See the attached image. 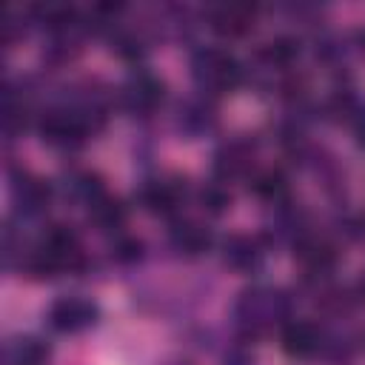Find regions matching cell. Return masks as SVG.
I'll return each instance as SVG.
<instances>
[{
  "label": "cell",
  "mask_w": 365,
  "mask_h": 365,
  "mask_svg": "<svg viewBox=\"0 0 365 365\" xmlns=\"http://www.w3.org/2000/svg\"><path fill=\"white\" fill-rule=\"evenodd\" d=\"M291 311H294V299L285 288L251 285L234 302V322L242 339H254L277 325L282 328L291 319Z\"/></svg>",
  "instance_id": "cell-1"
},
{
  "label": "cell",
  "mask_w": 365,
  "mask_h": 365,
  "mask_svg": "<svg viewBox=\"0 0 365 365\" xmlns=\"http://www.w3.org/2000/svg\"><path fill=\"white\" fill-rule=\"evenodd\" d=\"M86 262L83 245L77 234L66 225H51L29 251H26V271L34 277H57L63 271H80Z\"/></svg>",
  "instance_id": "cell-2"
},
{
  "label": "cell",
  "mask_w": 365,
  "mask_h": 365,
  "mask_svg": "<svg viewBox=\"0 0 365 365\" xmlns=\"http://www.w3.org/2000/svg\"><path fill=\"white\" fill-rule=\"evenodd\" d=\"M103 114L88 108V106H80V103H71V106H54L48 111H43L40 123H37V134L46 145L51 148H80L88 137V131H94V123H100Z\"/></svg>",
  "instance_id": "cell-3"
},
{
  "label": "cell",
  "mask_w": 365,
  "mask_h": 365,
  "mask_svg": "<svg viewBox=\"0 0 365 365\" xmlns=\"http://www.w3.org/2000/svg\"><path fill=\"white\" fill-rule=\"evenodd\" d=\"M191 77L202 94H225L240 86L242 66L231 51L202 46L191 54Z\"/></svg>",
  "instance_id": "cell-4"
},
{
  "label": "cell",
  "mask_w": 365,
  "mask_h": 365,
  "mask_svg": "<svg viewBox=\"0 0 365 365\" xmlns=\"http://www.w3.org/2000/svg\"><path fill=\"white\" fill-rule=\"evenodd\" d=\"M48 325L60 334H80L91 325H97L100 319V308L97 302H91L88 297H57L51 305H48V314H46Z\"/></svg>",
  "instance_id": "cell-5"
},
{
  "label": "cell",
  "mask_w": 365,
  "mask_h": 365,
  "mask_svg": "<svg viewBox=\"0 0 365 365\" xmlns=\"http://www.w3.org/2000/svg\"><path fill=\"white\" fill-rule=\"evenodd\" d=\"M165 86L160 77L151 71H134L123 86H120V106L131 114H151L163 103Z\"/></svg>",
  "instance_id": "cell-6"
},
{
  "label": "cell",
  "mask_w": 365,
  "mask_h": 365,
  "mask_svg": "<svg viewBox=\"0 0 365 365\" xmlns=\"http://www.w3.org/2000/svg\"><path fill=\"white\" fill-rule=\"evenodd\" d=\"M279 342H282V351L294 359H314L325 351L328 339L322 334V328L311 319H288L279 331Z\"/></svg>",
  "instance_id": "cell-7"
},
{
  "label": "cell",
  "mask_w": 365,
  "mask_h": 365,
  "mask_svg": "<svg viewBox=\"0 0 365 365\" xmlns=\"http://www.w3.org/2000/svg\"><path fill=\"white\" fill-rule=\"evenodd\" d=\"M51 200V188L46 180L29 174V171H14L11 174V202H14V211L20 217H37L46 211Z\"/></svg>",
  "instance_id": "cell-8"
},
{
  "label": "cell",
  "mask_w": 365,
  "mask_h": 365,
  "mask_svg": "<svg viewBox=\"0 0 365 365\" xmlns=\"http://www.w3.org/2000/svg\"><path fill=\"white\" fill-rule=\"evenodd\" d=\"M222 262L240 274H257L265 265V245L251 234H231L222 240Z\"/></svg>",
  "instance_id": "cell-9"
},
{
  "label": "cell",
  "mask_w": 365,
  "mask_h": 365,
  "mask_svg": "<svg viewBox=\"0 0 365 365\" xmlns=\"http://www.w3.org/2000/svg\"><path fill=\"white\" fill-rule=\"evenodd\" d=\"M297 262L302 268L305 277H325L334 271L336 265V248L328 240H317V237H299L297 240Z\"/></svg>",
  "instance_id": "cell-10"
},
{
  "label": "cell",
  "mask_w": 365,
  "mask_h": 365,
  "mask_svg": "<svg viewBox=\"0 0 365 365\" xmlns=\"http://www.w3.org/2000/svg\"><path fill=\"white\" fill-rule=\"evenodd\" d=\"M254 163V143L245 137H234L228 143H222L214 154V174L220 180H234L242 177Z\"/></svg>",
  "instance_id": "cell-11"
},
{
  "label": "cell",
  "mask_w": 365,
  "mask_h": 365,
  "mask_svg": "<svg viewBox=\"0 0 365 365\" xmlns=\"http://www.w3.org/2000/svg\"><path fill=\"white\" fill-rule=\"evenodd\" d=\"M137 197L151 214L171 217V214L180 211V202H182L185 191H182V185L177 180H145Z\"/></svg>",
  "instance_id": "cell-12"
},
{
  "label": "cell",
  "mask_w": 365,
  "mask_h": 365,
  "mask_svg": "<svg viewBox=\"0 0 365 365\" xmlns=\"http://www.w3.org/2000/svg\"><path fill=\"white\" fill-rule=\"evenodd\" d=\"M168 242L182 257H200V254H205L211 248L214 237L197 220H174L171 228H168Z\"/></svg>",
  "instance_id": "cell-13"
},
{
  "label": "cell",
  "mask_w": 365,
  "mask_h": 365,
  "mask_svg": "<svg viewBox=\"0 0 365 365\" xmlns=\"http://www.w3.org/2000/svg\"><path fill=\"white\" fill-rule=\"evenodd\" d=\"M208 23L222 37H242L254 26V9L240 3H222L208 11Z\"/></svg>",
  "instance_id": "cell-14"
},
{
  "label": "cell",
  "mask_w": 365,
  "mask_h": 365,
  "mask_svg": "<svg viewBox=\"0 0 365 365\" xmlns=\"http://www.w3.org/2000/svg\"><path fill=\"white\" fill-rule=\"evenodd\" d=\"M177 125H180V131L188 134V137H202V134H208V131L217 125V111H214L211 100H205V97H191V100L180 103Z\"/></svg>",
  "instance_id": "cell-15"
},
{
  "label": "cell",
  "mask_w": 365,
  "mask_h": 365,
  "mask_svg": "<svg viewBox=\"0 0 365 365\" xmlns=\"http://www.w3.org/2000/svg\"><path fill=\"white\" fill-rule=\"evenodd\" d=\"M48 359H51V348L40 336L20 334L6 342V354H3L6 365H48Z\"/></svg>",
  "instance_id": "cell-16"
},
{
  "label": "cell",
  "mask_w": 365,
  "mask_h": 365,
  "mask_svg": "<svg viewBox=\"0 0 365 365\" xmlns=\"http://www.w3.org/2000/svg\"><path fill=\"white\" fill-rule=\"evenodd\" d=\"M251 188H254V194H257L262 202H268V205H274V208H279V205L288 202V177H285L279 168H265V171H259V174L254 177V182H251Z\"/></svg>",
  "instance_id": "cell-17"
},
{
  "label": "cell",
  "mask_w": 365,
  "mask_h": 365,
  "mask_svg": "<svg viewBox=\"0 0 365 365\" xmlns=\"http://www.w3.org/2000/svg\"><path fill=\"white\" fill-rule=\"evenodd\" d=\"M88 220L100 228V231H117L125 225V205L108 194L97 197L91 205H88Z\"/></svg>",
  "instance_id": "cell-18"
},
{
  "label": "cell",
  "mask_w": 365,
  "mask_h": 365,
  "mask_svg": "<svg viewBox=\"0 0 365 365\" xmlns=\"http://www.w3.org/2000/svg\"><path fill=\"white\" fill-rule=\"evenodd\" d=\"M257 57L265 68H288L299 57V43L294 37H274V40L262 43Z\"/></svg>",
  "instance_id": "cell-19"
},
{
  "label": "cell",
  "mask_w": 365,
  "mask_h": 365,
  "mask_svg": "<svg viewBox=\"0 0 365 365\" xmlns=\"http://www.w3.org/2000/svg\"><path fill=\"white\" fill-rule=\"evenodd\" d=\"M66 194L88 208L97 197L106 194V188H103L100 177H94V174H88V171H71L68 180H66Z\"/></svg>",
  "instance_id": "cell-20"
},
{
  "label": "cell",
  "mask_w": 365,
  "mask_h": 365,
  "mask_svg": "<svg viewBox=\"0 0 365 365\" xmlns=\"http://www.w3.org/2000/svg\"><path fill=\"white\" fill-rule=\"evenodd\" d=\"M200 205L208 211V214H222L228 205H231V194L225 191L222 182H205L200 188Z\"/></svg>",
  "instance_id": "cell-21"
},
{
  "label": "cell",
  "mask_w": 365,
  "mask_h": 365,
  "mask_svg": "<svg viewBox=\"0 0 365 365\" xmlns=\"http://www.w3.org/2000/svg\"><path fill=\"white\" fill-rule=\"evenodd\" d=\"M114 257H117L120 262H134V259L143 257V242L134 240V237H120V240L114 242Z\"/></svg>",
  "instance_id": "cell-22"
},
{
  "label": "cell",
  "mask_w": 365,
  "mask_h": 365,
  "mask_svg": "<svg viewBox=\"0 0 365 365\" xmlns=\"http://www.w3.org/2000/svg\"><path fill=\"white\" fill-rule=\"evenodd\" d=\"M354 123H356V137H359V143L365 145V111L359 108V114L354 117Z\"/></svg>",
  "instance_id": "cell-23"
},
{
  "label": "cell",
  "mask_w": 365,
  "mask_h": 365,
  "mask_svg": "<svg viewBox=\"0 0 365 365\" xmlns=\"http://www.w3.org/2000/svg\"><path fill=\"white\" fill-rule=\"evenodd\" d=\"M356 43H359V48H362V51H365V29H362V31H359V34H356Z\"/></svg>",
  "instance_id": "cell-24"
},
{
  "label": "cell",
  "mask_w": 365,
  "mask_h": 365,
  "mask_svg": "<svg viewBox=\"0 0 365 365\" xmlns=\"http://www.w3.org/2000/svg\"><path fill=\"white\" fill-rule=\"evenodd\" d=\"M359 294L365 297V271H362V277H359Z\"/></svg>",
  "instance_id": "cell-25"
},
{
  "label": "cell",
  "mask_w": 365,
  "mask_h": 365,
  "mask_svg": "<svg viewBox=\"0 0 365 365\" xmlns=\"http://www.w3.org/2000/svg\"><path fill=\"white\" fill-rule=\"evenodd\" d=\"M177 365H188V362H177Z\"/></svg>",
  "instance_id": "cell-26"
}]
</instances>
